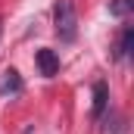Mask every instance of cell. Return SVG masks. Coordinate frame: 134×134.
<instances>
[{"label":"cell","instance_id":"6da1fadb","mask_svg":"<svg viewBox=\"0 0 134 134\" xmlns=\"http://www.w3.org/2000/svg\"><path fill=\"white\" fill-rule=\"evenodd\" d=\"M53 22H56V34H59V41H75L78 37V16H75V6L69 3V0H59L56 6H53Z\"/></svg>","mask_w":134,"mask_h":134},{"label":"cell","instance_id":"7a4b0ae2","mask_svg":"<svg viewBox=\"0 0 134 134\" xmlns=\"http://www.w3.org/2000/svg\"><path fill=\"white\" fill-rule=\"evenodd\" d=\"M34 63L41 69V75H47V78H53V75L59 72V56H56V50H50V47L37 50V53H34Z\"/></svg>","mask_w":134,"mask_h":134},{"label":"cell","instance_id":"3957f363","mask_svg":"<svg viewBox=\"0 0 134 134\" xmlns=\"http://www.w3.org/2000/svg\"><path fill=\"white\" fill-rule=\"evenodd\" d=\"M134 50V25H125L122 34H119V41H115V47H112V56L115 59H128Z\"/></svg>","mask_w":134,"mask_h":134},{"label":"cell","instance_id":"277c9868","mask_svg":"<svg viewBox=\"0 0 134 134\" xmlns=\"http://www.w3.org/2000/svg\"><path fill=\"white\" fill-rule=\"evenodd\" d=\"M106 106H109V84H106V81H97V84H94V106H91L94 119H103Z\"/></svg>","mask_w":134,"mask_h":134},{"label":"cell","instance_id":"5b68a950","mask_svg":"<svg viewBox=\"0 0 134 134\" xmlns=\"http://www.w3.org/2000/svg\"><path fill=\"white\" fill-rule=\"evenodd\" d=\"M0 94H3V97L22 94V78H19L16 69H6V72H3V78H0Z\"/></svg>","mask_w":134,"mask_h":134},{"label":"cell","instance_id":"8992f818","mask_svg":"<svg viewBox=\"0 0 134 134\" xmlns=\"http://www.w3.org/2000/svg\"><path fill=\"white\" fill-rule=\"evenodd\" d=\"M134 13V0H109V16L115 19H125Z\"/></svg>","mask_w":134,"mask_h":134},{"label":"cell","instance_id":"52a82bcc","mask_svg":"<svg viewBox=\"0 0 134 134\" xmlns=\"http://www.w3.org/2000/svg\"><path fill=\"white\" fill-rule=\"evenodd\" d=\"M109 128H112V134H128V119L115 112V115H112V125H109Z\"/></svg>","mask_w":134,"mask_h":134}]
</instances>
